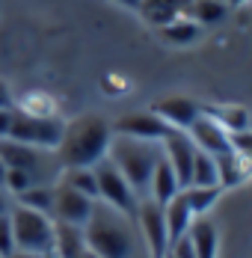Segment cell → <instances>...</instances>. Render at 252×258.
<instances>
[{"instance_id":"4dcf8cb0","label":"cell","mask_w":252,"mask_h":258,"mask_svg":"<svg viewBox=\"0 0 252 258\" xmlns=\"http://www.w3.org/2000/svg\"><path fill=\"white\" fill-rule=\"evenodd\" d=\"M6 107H15V95H12L9 83L0 80V110H6Z\"/></svg>"},{"instance_id":"7402d4cb","label":"cell","mask_w":252,"mask_h":258,"mask_svg":"<svg viewBox=\"0 0 252 258\" xmlns=\"http://www.w3.org/2000/svg\"><path fill=\"white\" fill-rule=\"evenodd\" d=\"M226 12H228L226 0H193V3H190V18L199 27L223 24V21H226Z\"/></svg>"},{"instance_id":"f1b7e54d","label":"cell","mask_w":252,"mask_h":258,"mask_svg":"<svg viewBox=\"0 0 252 258\" xmlns=\"http://www.w3.org/2000/svg\"><path fill=\"white\" fill-rule=\"evenodd\" d=\"M169 258H196V249H193V243H190V234H184V237H178L175 243H169Z\"/></svg>"},{"instance_id":"8fae6325","label":"cell","mask_w":252,"mask_h":258,"mask_svg":"<svg viewBox=\"0 0 252 258\" xmlns=\"http://www.w3.org/2000/svg\"><path fill=\"white\" fill-rule=\"evenodd\" d=\"M169 131L172 128H169L154 110L128 113V116H122V119L113 122V134H125V137H137V140H154V143H160Z\"/></svg>"},{"instance_id":"d6986e66","label":"cell","mask_w":252,"mask_h":258,"mask_svg":"<svg viewBox=\"0 0 252 258\" xmlns=\"http://www.w3.org/2000/svg\"><path fill=\"white\" fill-rule=\"evenodd\" d=\"M190 243L196 249V258H217V246H220V232L208 217H196L190 226Z\"/></svg>"},{"instance_id":"cb8c5ba5","label":"cell","mask_w":252,"mask_h":258,"mask_svg":"<svg viewBox=\"0 0 252 258\" xmlns=\"http://www.w3.org/2000/svg\"><path fill=\"white\" fill-rule=\"evenodd\" d=\"M190 184L196 187H220V169H217V157L196 149V160H193V175Z\"/></svg>"},{"instance_id":"603a6c76","label":"cell","mask_w":252,"mask_h":258,"mask_svg":"<svg viewBox=\"0 0 252 258\" xmlns=\"http://www.w3.org/2000/svg\"><path fill=\"white\" fill-rule=\"evenodd\" d=\"M56 181H62V184L80 190V193L89 196V199H98V181H95V169H92V166H72V169H62Z\"/></svg>"},{"instance_id":"4fadbf2b","label":"cell","mask_w":252,"mask_h":258,"mask_svg":"<svg viewBox=\"0 0 252 258\" xmlns=\"http://www.w3.org/2000/svg\"><path fill=\"white\" fill-rule=\"evenodd\" d=\"M151 110L169 125V128L187 131L196 119L202 116V104L187 98V95H169V98H160V101L151 104Z\"/></svg>"},{"instance_id":"d590c367","label":"cell","mask_w":252,"mask_h":258,"mask_svg":"<svg viewBox=\"0 0 252 258\" xmlns=\"http://www.w3.org/2000/svg\"><path fill=\"white\" fill-rule=\"evenodd\" d=\"M6 169H9V166H6L3 157H0V187H3V181H6Z\"/></svg>"},{"instance_id":"3957f363","label":"cell","mask_w":252,"mask_h":258,"mask_svg":"<svg viewBox=\"0 0 252 258\" xmlns=\"http://www.w3.org/2000/svg\"><path fill=\"white\" fill-rule=\"evenodd\" d=\"M107 157L128 178V184L134 187V193L143 199V196H149L151 172H154L157 160L163 157V149L154 140H137V137H125V134H113Z\"/></svg>"},{"instance_id":"1f68e13d","label":"cell","mask_w":252,"mask_h":258,"mask_svg":"<svg viewBox=\"0 0 252 258\" xmlns=\"http://www.w3.org/2000/svg\"><path fill=\"white\" fill-rule=\"evenodd\" d=\"M12 110H15V107L0 110V140H6V134H9V125H12Z\"/></svg>"},{"instance_id":"ffe728a7","label":"cell","mask_w":252,"mask_h":258,"mask_svg":"<svg viewBox=\"0 0 252 258\" xmlns=\"http://www.w3.org/2000/svg\"><path fill=\"white\" fill-rule=\"evenodd\" d=\"M157 36H160L166 45L184 48V45H193V42H199V39H202V27L196 24L190 15H184V18H175V21H169V24L157 27Z\"/></svg>"},{"instance_id":"2e32d148","label":"cell","mask_w":252,"mask_h":258,"mask_svg":"<svg viewBox=\"0 0 252 258\" xmlns=\"http://www.w3.org/2000/svg\"><path fill=\"white\" fill-rule=\"evenodd\" d=\"M86 249L89 246H86L83 226H72V223H56L53 226V252H50L53 258H83Z\"/></svg>"},{"instance_id":"7c38bea8","label":"cell","mask_w":252,"mask_h":258,"mask_svg":"<svg viewBox=\"0 0 252 258\" xmlns=\"http://www.w3.org/2000/svg\"><path fill=\"white\" fill-rule=\"evenodd\" d=\"M187 134H190V140L196 143V149L208 152V155H223V152L231 149V134H228L211 113H205V110H202L199 119L187 128Z\"/></svg>"},{"instance_id":"44dd1931","label":"cell","mask_w":252,"mask_h":258,"mask_svg":"<svg viewBox=\"0 0 252 258\" xmlns=\"http://www.w3.org/2000/svg\"><path fill=\"white\" fill-rule=\"evenodd\" d=\"M15 110L30 113V116H56L59 104H56L53 95L42 92V89H30V92H24L21 98H15Z\"/></svg>"},{"instance_id":"e0dca14e","label":"cell","mask_w":252,"mask_h":258,"mask_svg":"<svg viewBox=\"0 0 252 258\" xmlns=\"http://www.w3.org/2000/svg\"><path fill=\"white\" fill-rule=\"evenodd\" d=\"M163 217H166V234H169V243H175L178 237H184V234L190 232L196 214H193V208H190V202H187L184 190H178L175 196L163 205Z\"/></svg>"},{"instance_id":"5bb4252c","label":"cell","mask_w":252,"mask_h":258,"mask_svg":"<svg viewBox=\"0 0 252 258\" xmlns=\"http://www.w3.org/2000/svg\"><path fill=\"white\" fill-rule=\"evenodd\" d=\"M217 157V169H220V187L223 190H231L237 184H246L252 178V157L237 152L234 146L223 152V155H214Z\"/></svg>"},{"instance_id":"83f0119b","label":"cell","mask_w":252,"mask_h":258,"mask_svg":"<svg viewBox=\"0 0 252 258\" xmlns=\"http://www.w3.org/2000/svg\"><path fill=\"white\" fill-rule=\"evenodd\" d=\"M15 252V237H12V220L9 214L0 217V258H9Z\"/></svg>"},{"instance_id":"30bf717a","label":"cell","mask_w":252,"mask_h":258,"mask_svg":"<svg viewBox=\"0 0 252 258\" xmlns=\"http://www.w3.org/2000/svg\"><path fill=\"white\" fill-rule=\"evenodd\" d=\"M160 149H163V157L169 160V166L175 169L178 184H181V187H190L193 160H196V143L190 140V134L172 128L163 140H160Z\"/></svg>"},{"instance_id":"ac0fdd59","label":"cell","mask_w":252,"mask_h":258,"mask_svg":"<svg viewBox=\"0 0 252 258\" xmlns=\"http://www.w3.org/2000/svg\"><path fill=\"white\" fill-rule=\"evenodd\" d=\"M178 190H181V184H178L175 169L169 166V160H166V157H160V160H157V166H154V172H151L149 196L154 199V202L166 205V202H169V199L175 196Z\"/></svg>"},{"instance_id":"e575fe53","label":"cell","mask_w":252,"mask_h":258,"mask_svg":"<svg viewBox=\"0 0 252 258\" xmlns=\"http://www.w3.org/2000/svg\"><path fill=\"white\" fill-rule=\"evenodd\" d=\"M113 3H119V6H125V9H137V6H140V0H113Z\"/></svg>"},{"instance_id":"f35d334b","label":"cell","mask_w":252,"mask_h":258,"mask_svg":"<svg viewBox=\"0 0 252 258\" xmlns=\"http://www.w3.org/2000/svg\"><path fill=\"white\" fill-rule=\"evenodd\" d=\"M146 258H149V255H146Z\"/></svg>"},{"instance_id":"d6a6232c","label":"cell","mask_w":252,"mask_h":258,"mask_svg":"<svg viewBox=\"0 0 252 258\" xmlns=\"http://www.w3.org/2000/svg\"><path fill=\"white\" fill-rule=\"evenodd\" d=\"M12 205H15V196H12L6 187H0V217H3V214H9Z\"/></svg>"},{"instance_id":"836d02e7","label":"cell","mask_w":252,"mask_h":258,"mask_svg":"<svg viewBox=\"0 0 252 258\" xmlns=\"http://www.w3.org/2000/svg\"><path fill=\"white\" fill-rule=\"evenodd\" d=\"M9 258H53V255H45V252H21V249H15Z\"/></svg>"},{"instance_id":"4316f807","label":"cell","mask_w":252,"mask_h":258,"mask_svg":"<svg viewBox=\"0 0 252 258\" xmlns=\"http://www.w3.org/2000/svg\"><path fill=\"white\" fill-rule=\"evenodd\" d=\"M205 110V107H202ZM205 113H211V110H205ZM228 134H240V131H249V113L243 110V107H220L217 113H211Z\"/></svg>"},{"instance_id":"7a4b0ae2","label":"cell","mask_w":252,"mask_h":258,"mask_svg":"<svg viewBox=\"0 0 252 258\" xmlns=\"http://www.w3.org/2000/svg\"><path fill=\"white\" fill-rule=\"evenodd\" d=\"M113 140V122H107L98 113H83L72 122H66L62 140L56 146V160L62 169L72 166H95L107 157Z\"/></svg>"},{"instance_id":"74e56055","label":"cell","mask_w":252,"mask_h":258,"mask_svg":"<svg viewBox=\"0 0 252 258\" xmlns=\"http://www.w3.org/2000/svg\"><path fill=\"white\" fill-rule=\"evenodd\" d=\"M83 258H98V255H95V252H92V249H86V255H83Z\"/></svg>"},{"instance_id":"8992f818","label":"cell","mask_w":252,"mask_h":258,"mask_svg":"<svg viewBox=\"0 0 252 258\" xmlns=\"http://www.w3.org/2000/svg\"><path fill=\"white\" fill-rule=\"evenodd\" d=\"M62 128H66V122L59 116H30L21 110H12V125H9L6 140L56 152V146L62 140Z\"/></svg>"},{"instance_id":"9a60e30c","label":"cell","mask_w":252,"mask_h":258,"mask_svg":"<svg viewBox=\"0 0 252 258\" xmlns=\"http://www.w3.org/2000/svg\"><path fill=\"white\" fill-rule=\"evenodd\" d=\"M190 3H193V0H140L137 12L143 15L146 24H151L157 30V27L169 24V21H175V18L190 15Z\"/></svg>"},{"instance_id":"f546056e","label":"cell","mask_w":252,"mask_h":258,"mask_svg":"<svg viewBox=\"0 0 252 258\" xmlns=\"http://www.w3.org/2000/svg\"><path fill=\"white\" fill-rule=\"evenodd\" d=\"M231 146H234L237 152H243V155H249V157H252V134H249V131L231 134Z\"/></svg>"},{"instance_id":"8d00e7d4","label":"cell","mask_w":252,"mask_h":258,"mask_svg":"<svg viewBox=\"0 0 252 258\" xmlns=\"http://www.w3.org/2000/svg\"><path fill=\"white\" fill-rule=\"evenodd\" d=\"M226 3H231V6H243L246 0H226Z\"/></svg>"},{"instance_id":"d4e9b609","label":"cell","mask_w":252,"mask_h":258,"mask_svg":"<svg viewBox=\"0 0 252 258\" xmlns=\"http://www.w3.org/2000/svg\"><path fill=\"white\" fill-rule=\"evenodd\" d=\"M15 202L24 208H33V211H42V214H50V208H53V184H33V187H27L15 196Z\"/></svg>"},{"instance_id":"ba28073f","label":"cell","mask_w":252,"mask_h":258,"mask_svg":"<svg viewBox=\"0 0 252 258\" xmlns=\"http://www.w3.org/2000/svg\"><path fill=\"white\" fill-rule=\"evenodd\" d=\"M92 169H95V181H98V202H107L110 208H116V211H122L128 217H134L140 196L134 193V187L128 184L125 175L110 163V157L98 160Z\"/></svg>"},{"instance_id":"5b68a950","label":"cell","mask_w":252,"mask_h":258,"mask_svg":"<svg viewBox=\"0 0 252 258\" xmlns=\"http://www.w3.org/2000/svg\"><path fill=\"white\" fill-rule=\"evenodd\" d=\"M9 220H12V237H15V249L21 252H53V217L42 214V211H33L24 205H12L9 211Z\"/></svg>"},{"instance_id":"277c9868","label":"cell","mask_w":252,"mask_h":258,"mask_svg":"<svg viewBox=\"0 0 252 258\" xmlns=\"http://www.w3.org/2000/svg\"><path fill=\"white\" fill-rule=\"evenodd\" d=\"M0 157L9 169H21L27 172L36 184H56L62 166L56 160V152L48 149H36V146H24L15 140H0Z\"/></svg>"},{"instance_id":"52a82bcc","label":"cell","mask_w":252,"mask_h":258,"mask_svg":"<svg viewBox=\"0 0 252 258\" xmlns=\"http://www.w3.org/2000/svg\"><path fill=\"white\" fill-rule=\"evenodd\" d=\"M134 223H137V232L143 237L146 255L149 258H166V252H169V234H166L163 205L154 202L151 196H143V199L137 202V211H134Z\"/></svg>"},{"instance_id":"6da1fadb","label":"cell","mask_w":252,"mask_h":258,"mask_svg":"<svg viewBox=\"0 0 252 258\" xmlns=\"http://www.w3.org/2000/svg\"><path fill=\"white\" fill-rule=\"evenodd\" d=\"M83 234H86V246L98 258H146V246L134 217L110 208L107 202L92 205Z\"/></svg>"},{"instance_id":"9c48e42d","label":"cell","mask_w":252,"mask_h":258,"mask_svg":"<svg viewBox=\"0 0 252 258\" xmlns=\"http://www.w3.org/2000/svg\"><path fill=\"white\" fill-rule=\"evenodd\" d=\"M98 199H89L83 196L80 190L56 181L53 184V208H50V217L56 223H72V226H86L89 214H92V205Z\"/></svg>"},{"instance_id":"484cf974","label":"cell","mask_w":252,"mask_h":258,"mask_svg":"<svg viewBox=\"0 0 252 258\" xmlns=\"http://www.w3.org/2000/svg\"><path fill=\"white\" fill-rule=\"evenodd\" d=\"M181 190H184V196H187V202H190L196 217H205L217 205V199L223 196V187H196V184H190V187H181Z\"/></svg>"}]
</instances>
